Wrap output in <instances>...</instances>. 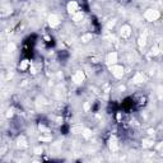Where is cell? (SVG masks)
I'll return each instance as SVG.
<instances>
[{
	"label": "cell",
	"instance_id": "12",
	"mask_svg": "<svg viewBox=\"0 0 163 163\" xmlns=\"http://www.w3.org/2000/svg\"><path fill=\"white\" fill-rule=\"evenodd\" d=\"M28 66H29V62L28 61H22V64H20V69L22 70H26Z\"/></svg>",
	"mask_w": 163,
	"mask_h": 163
},
{
	"label": "cell",
	"instance_id": "6",
	"mask_svg": "<svg viewBox=\"0 0 163 163\" xmlns=\"http://www.w3.org/2000/svg\"><path fill=\"white\" fill-rule=\"evenodd\" d=\"M83 79H84V74H83V71H78V73L73 77L74 83H77V84L82 83V82H83Z\"/></svg>",
	"mask_w": 163,
	"mask_h": 163
},
{
	"label": "cell",
	"instance_id": "3",
	"mask_svg": "<svg viewBox=\"0 0 163 163\" xmlns=\"http://www.w3.org/2000/svg\"><path fill=\"white\" fill-rule=\"evenodd\" d=\"M106 61H107V64H110V65H115L117 62V54L116 52H110L107 55Z\"/></svg>",
	"mask_w": 163,
	"mask_h": 163
},
{
	"label": "cell",
	"instance_id": "5",
	"mask_svg": "<svg viewBox=\"0 0 163 163\" xmlns=\"http://www.w3.org/2000/svg\"><path fill=\"white\" fill-rule=\"evenodd\" d=\"M68 10H69V13H77L78 12V4H77V1H70L69 4H68Z\"/></svg>",
	"mask_w": 163,
	"mask_h": 163
},
{
	"label": "cell",
	"instance_id": "16",
	"mask_svg": "<svg viewBox=\"0 0 163 163\" xmlns=\"http://www.w3.org/2000/svg\"><path fill=\"white\" fill-rule=\"evenodd\" d=\"M159 51H158V47H154V49H152V54H153V55H157Z\"/></svg>",
	"mask_w": 163,
	"mask_h": 163
},
{
	"label": "cell",
	"instance_id": "4",
	"mask_svg": "<svg viewBox=\"0 0 163 163\" xmlns=\"http://www.w3.org/2000/svg\"><path fill=\"white\" fill-rule=\"evenodd\" d=\"M130 33H131V28H130V26L125 24V26L121 27V36L122 37H129Z\"/></svg>",
	"mask_w": 163,
	"mask_h": 163
},
{
	"label": "cell",
	"instance_id": "14",
	"mask_svg": "<svg viewBox=\"0 0 163 163\" xmlns=\"http://www.w3.org/2000/svg\"><path fill=\"white\" fill-rule=\"evenodd\" d=\"M18 145H19V147H26V145H27V144H26V140H24L23 138H20V139H19V144H18Z\"/></svg>",
	"mask_w": 163,
	"mask_h": 163
},
{
	"label": "cell",
	"instance_id": "8",
	"mask_svg": "<svg viewBox=\"0 0 163 163\" xmlns=\"http://www.w3.org/2000/svg\"><path fill=\"white\" fill-rule=\"evenodd\" d=\"M144 75L142 74V73H138L136 75H135V77H134V79H133V82L134 83H143L144 82Z\"/></svg>",
	"mask_w": 163,
	"mask_h": 163
},
{
	"label": "cell",
	"instance_id": "15",
	"mask_svg": "<svg viewBox=\"0 0 163 163\" xmlns=\"http://www.w3.org/2000/svg\"><path fill=\"white\" fill-rule=\"evenodd\" d=\"M152 145H153V143H152V142H148V140H145V142H144V147H152Z\"/></svg>",
	"mask_w": 163,
	"mask_h": 163
},
{
	"label": "cell",
	"instance_id": "2",
	"mask_svg": "<svg viewBox=\"0 0 163 163\" xmlns=\"http://www.w3.org/2000/svg\"><path fill=\"white\" fill-rule=\"evenodd\" d=\"M111 71L116 78H122V75H124V68L120 66V65H113L111 68Z\"/></svg>",
	"mask_w": 163,
	"mask_h": 163
},
{
	"label": "cell",
	"instance_id": "18",
	"mask_svg": "<svg viewBox=\"0 0 163 163\" xmlns=\"http://www.w3.org/2000/svg\"><path fill=\"white\" fill-rule=\"evenodd\" d=\"M8 49H9V50H12V51H13V50L15 49V46H14V43H10V45L8 46Z\"/></svg>",
	"mask_w": 163,
	"mask_h": 163
},
{
	"label": "cell",
	"instance_id": "9",
	"mask_svg": "<svg viewBox=\"0 0 163 163\" xmlns=\"http://www.w3.org/2000/svg\"><path fill=\"white\" fill-rule=\"evenodd\" d=\"M110 149H111V150H113V152L117 149V143H116L115 136H112V138L110 139Z\"/></svg>",
	"mask_w": 163,
	"mask_h": 163
},
{
	"label": "cell",
	"instance_id": "17",
	"mask_svg": "<svg viewBox=\"0 0 163 163\" xmlns=\"http://www.w3.org/2000/svg\"><path fill=\"white\" fill-rule=\"evenodd\" d=\"M89 135H91V131H89V130H85V131H84V136L85 138H89Z\"/></svg>",
	"mask_w": 163,
	"mask_h": 163
},
{
	"label": "cell",
	"instance_id": "11",
	"mask_svg": "<svg viewBox=\"0 0 163 163\" xmlns=\"http://www.w3.org/2000/svg\"><path fill=\"white\" fill-rule=\"evenodd\" d=\"M92 40V35H84L83 37H82V42H88V41H91Z\"/></svg>",
	"mask_w": 163,
	"mask_h": 163
},
{
	"label": "cell",
	"instance_id": "10",
	"mask_svg": "<svg viewBox=\"0 0 163 163\" xmlns=\"http://www.w3.org/2000/svg\"><path fill=\"white\" fill-rule=\"evenodd\" d=\"M82 18H83V13L82 12H77V13H74V15H73V20H75V22H79Z\"/></svg>",
	"mask_w": 163,
	"mask_h": 163
},
{
	"label": "cell",
	"instance_id": "13",
	"mask_svg": "<svg viewBox=\"0 0 163 163\" xmlns=\"http://www.w3.org/2000/svg\"><path fill=\"white\" fill-rule=\"evenodd\" d=\"M139 45H140V46H144V45H145V36L140 37V40H139Z\"/></svg>",
	"mask_w": 163,
	"mask_h": 163
},
{
	"label": "cell",
	"instance_id": "19",
	"mask_svg": "<svg viewBox=\"0 0 163 163\" xmlns=\"http://www.w3.org/2000/svg\"><path fill=\"white\" fill-rule=\"evenodd\" d=\"M40 152H42V149H41V148H36V153H37V154H41Z\"/></svg>",
	"mask_w": 163,
	"mask_h": 163
},
{
	"label": "cell",
	"instance_id": "1",
	"mask_svg": "<svg viewBox=\"0 0 163 163\" xmlns=\"http://www.w3.org/2000/svg\"><path fill=\"white\" fill-rule=\"evenodd\" d=\"M159 12L158 10H154V9H148L147 12H145V14H144V17H145V19L147 20H149V22H153V20H157L158 18H159Z\"/></svg>",
	"mask_w": 163,
	"mask_h": 163
},
{
	"label": "cell",
	"instance_id": "7",
	"mask_svg": "<svg viewBox=\"0 0 163 163\" xmlns=\"http://www.w3.org/2000/svg\"><path fill=\"white\" fill-rule=\"evenodd\" d=\"M49 23H50L51 27H56V26H59V23H60L59 17H57V15H51V17L49 18Z\"/></svg>",
	"mask_w": 163,
	"mask_h": 163
}]
</instances>
